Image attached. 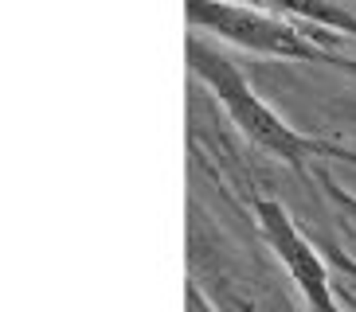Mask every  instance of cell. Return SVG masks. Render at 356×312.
I'll return each mask as SVG.
<instances>
[{
    "label": "cell",
    "mask_w": 356,
    "mask_h": 312,
    "mask_svg": "<svg viewBox=\"0 0 356 312\" xmlns=\"http://www.w3.org/2000/svg\"><path fill=\"white\" fill-rule=\"evenodd\" d=\"M251 8L262 12H290V16H302V20H314L317 28H329V31H341V35H356V16L337 4V0H247Z\"/></svg>",
    "instance_id": "obj_4"
},
{
    "label": "cell",
    "mask_w": 356,
    "mask_h": 312,
    "mask_svg": "<svg viewBox=\"0 0 356 312\" xmlns=\"http://www.w3.org/2000/svg\"><path fill=\"white\" fill-rule=\"evenodd\" d=\"M188 312H211V304L204 301L200 285H188Z\"/></svg>",
    "instance_id": "obj_7"
},
{
    "label": "cell",
    "mask_w": 356,
    "mask_h": 312,
    "mask_svg": "<svg viewBox=\"0 0 356 312\" xmlns=\"http://www.w3.org/2000/svg\"><path fill=\"white\" fill-rule=\"evenodd\" d=\"M341 110H345V114H353V117H356V105H341Z\"/></svg>",
    "instance_id": "obj_10"
},
{
    "label": "cell",
    "mask_w": 356,
    "mask_h": 312,
    "mask_svg": "<svg viewBox=\"0 0 356 312\" xmlns=\"http://www.w3.org/2000/svg\"><path fill=\"white\" fill-rule=\"evenodd\" d=\"M254 215H259L266 246L286 266L290 281L302 289L309 312H341V304L333 297V277H329V270H325V261H321V250L298 230L290 211L282 203H274V199H254Z\"/></svg>",
    "instance_id": "obj_3"
},
{
    "label": "cell",
    "mask_w": 356,
    "mask_h": 312,
    "mask_svg": "<svg viewBox=\"0 0 356 312\" xmlns=\"http://www.w3.org/2000/svg\"><path fill=\"white\" fill-rule=\"evenodd\" d=\"M188 67H192V74H196L200 83L216 94V102H223L231 125H235L259 153L274 156V160H282V164H290V168H305L309 156L337 153V148L321 145V141H314V137L298 133L293 125H286L282 117L259 98V90L247 83V74H243L223 51L208 47L200 35L188 40Z\"/></svg>",
    "instance_id": "obj_1"
},
{
    "label": "cell",
    "mask_w": 356,
    "mask_h": 312,
    "mask_svg": "<svg viewBox=\"0 0 356 312\" xmlns=\"http://www.w3.org/2000/svg\"><path fill=\"white\" fill-rule=\"evenodd\" d=\"M345 234H348V242H353V246H356V230L348 227V223H345Z\"/></svg>",
    "instance_id": "obj_8"
},
{
    "label": "cell",
    "mask_w": 356,
    "mask_h": 312,
    "mask_svg": "<svg viewBox=\"0 0 356 312\" xmlns=\"http://www.w3.org/2000/svg\"><path fill=\"white\" fill-rule=\"evenodd\" d=\"M188 24L196 31H211L220 40L235 43L251 55H270V59H298V62H337L317 40L286 24L274 12L251 8L239 0H184Z\"/></svg>",
    "instance_id": "obj_2"
},
{
    "label": "cell",
    "mask_w": 356,
    "mask_h": 312,
    "mask_svg": "<svg viewBox=\"0 0 356 312\" xmlns=\"http://www.w3.org/2000/svg\"><path fill=\"white\" fill-rule=\"evenodd\" d=\"M325 250H329V258H333V261H337V266H341V270H345V273H348V277H353V281H356V261H353V258H348L345 250H341V246H333V242H325Z\"/></svg>",
    "instance_id": "obj_6"
},
{
    "label": "cell",
    "mask_w": 356,
    "mask_h": 312,
    "mask_svg": "<svg viewBox=\"0 0 356 312\" xmlns=\"http://www.w3.org/2000/svg\"><path fill=\"white\" fill-rule=\"evenodd\" d=\"M345 184H348V187H353V191H356V172H348V176H345Z\"/></svg>",
    "instance_id": "obj_9"
},
{
    "label": "cell",
    "mask_w": 356,
    "mask_h": 312,
    "mask_svg": "<svg viewBox=\"0 0 356 312\" xmlns=\"http://www.w3.org/2000/svg\"><path fill=\"white\" fill-rule=\"evenodd\" d=\"M317 180H321L325 196H329V199H333V203H337V211L345 215V223H348V227L356 230V191H353V187H348V184H341V180L333 176V172H325V168H321V172H317Z\"/></svg>",
    "instance_id": "obj_5"
}]
</instances>
